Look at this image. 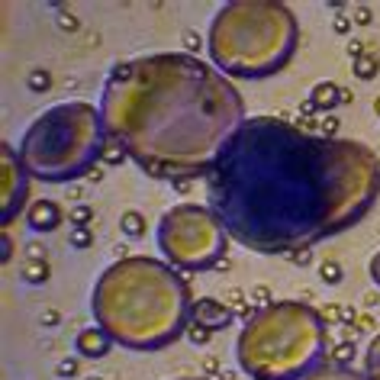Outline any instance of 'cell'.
<instances>
[{
  "mask_svg": "<svg viewBox=\"0 0 380 380\" xmlns=\"http://www.w3.org/2000/svg\"><path fill=\"white\" fill-rule=\"evenodd\" d=\"M348 30H351V23L345 17H335V32H348Z\"/></svg>",
  "mask_w": 380,
  "mask_h": 380,
  "instance_id": "cell-31",
  "label": "cell"
},
{
  "mask_svg": "<svg viewBox=\"0 0 380 380\" xmlns=\"http://www.w3.org/2000/svg\"><path fill=\"white\" fill-rule=\"evenodd\" d=\"M3 165H0V210H3V229L13 222V216L23 210L26 193H30V174L20 165V155L13 151V145H0Z\"/></svg>",
  "mask_w": 380,
  "mask_h": 380,
  "instance_id": "cell-8",
  "label": "cell"
},
{
  "mask_svg": "<svg viewBox=\"0 0 380 380\" xmlns=\"http://www.w3.org/2000/svg\"><path fill=\"white\" fill-rule=\"evenodd\" d=\"M158 249L174 271H207L229 249V232L210 207L178 203L158 222Z\"/></svg>",
  "mask_w": 380,
  "mask_h": 380,
  "instance_id": "cell-7",
  "label": "cell"
},
{
  "mask_svg": "<svg viewBox=\"0 0 380 380\" xmlns=\"http://www.w3.org/2000/svg\"><path fill=\"white\" fill-rule=\"evenodd\" d=\"M377 161L355 139L251 116L207 174L210 210L245 249L293 255L364 220L380 197Z\"/></svg>",
  "mask_w": 380,
  "mask_h": 380,
  "instance_id": "cell-1",
  "label": "cell"
},
{
  "mask_svg": "<svg viewBox=\"0 0 380 380\" xmlns=\"http://www.w3.org/2000/svg\"><path fill=\"white\" fill-rule=\"evenodd\" d=\"M319 277L326 280V284H339V280H341V268L335 264V261H326V264L319 268Z\"/></svg>",
  "mask_w": 380,
  "mask_h": 380,
  "instance_id": "cell-22",
  "label": "cell"
},
{
  "mask_svg": "<svg viewBox=\"0 0 380 380\" xmlns=\"http://www.w3.org/2000/svg\"><path fill=\"white\" fill-rule=\"evenodd\" d=\"M300 113H303V116H306V120H310V116H316V113H319V110H316V107H313V101H310V97H306V101L300 103Z\"/></svg>",
  "mask_w": 380,
  "mask_h": 380,
  "instance_id": "cell-30",
  "label": "cell"
},
{
  "mask_svg": "<svg viewBox=\"0 0 380 380\" xmlns=\"http://www.w3.org/2000/svg\"><path fill=\"white\" fill-rule=\"evenodd\" d=\"M78 374V361L68 358V361H61L59 364V377H74Z\"/></svg>",
  "mask_w": 380,
  "mask_h": 380,
  "instance_id": "cell-26",
  "label": "cell"
},
{
  "mask_svg": "<svg viewBox=\"0 0 380 380\" xmlns=\"http://www.w3.org/2000/svg\"><path fill=\"white\" fill-rule=\"evenodd\" d=\"M107 129L101 107L87 101L55 103L26 126L20 139V165L45 184H68L94 171L103 158Z\"/></svg>",
  "mask_w": 380,
  "mask_h": 380,
  "instance_id": "cell-6",
  "label": "cell"
},
{
  "mask_svg": "<svg viewBox=\"0 0 380 380\" xmlns=\"http://www.w3.org/2000/svg\"><path fill=\"white\" fill-rule=\"evenodd\" d=\"M26 222H30L32 232H55L65 222V213L55 200H36L26 213Z\"/></svg>",
  "mask_w": 380,
  "mask_h": 380,
  "instance_id": "cell-10",
  "label": "cell"
},
{
  "mask_svg": "<svg viewBox=\"0 0 380 380\" xmlns=\"http://www.w3.org/2000/svg\"><path fill=\"white\" fill-rule=\"evenodd\" d=\"M348 55H351V61L364 59V42H361V39H351L348 42Z\"/></svg>",
  "mask_w": 380,
  "mask_h": 380,
  "instance_id": "cell-27",
  "label": "cell"
},
{
  "mask_svg": "<svg viewBox=\"0 0 380 380\" xmlns=\"http://www.w3.org/2000/svg\"><path fill=\"white\" fill-rule=\"evenodd\" d=\"M303 380H370L364 370H355V368H335V364H319V368H313L310 374Z\"/></svg>",
  "mask_w": 380,
  "mask_h": 380,
  "instance_id": "cell-13",
  "label": "cell"
},
{
  "mask_svg": "<svg viewBox=\"0 0 380 380\" xmlns=\"http://www.w3.org/2000/svg\"><path fill=\"white\" fill-rule=\"evenodd\" d=\"M90 242H94V232H90L87 226H84V229H74V232H71V245H74V249H87Z\"/></svg>",
  "mask_w": 380,
  "mask_h": 380,
  "instance_id": "cell-23",
  "label": "cell"
},
{
  "mask_svg": "<svg viewBox=\"0 0 380 380\" xmlns=\"http://www.w3.org/2000/svg\"><path fill=\"white\" fill-rule=\"evenodd\" d=\"M129 158L126 155V149H123L120 142H113V139H107V145H103V165H123V161Z\"/></svg>",
  "mask_w": 380,
  "mask_h": 380,
  "instance_id": "cell-19",
  "label": "cell"
},
{
  "mask_svg": "<svg viewBox=\"0 0 380 380\" xmlns=\"http://www.w3.org/2000/svg\"><path fill=\"white\" fill-rule=\"evenodd\" d=\"M374 110H377V116H380V97H377V101H374Z\"/></svg>",
  "mask_w": 380,
  "mask_h": 380,
  "instance_id": "cell-33",
  "label": "cell"
},
{
  "mask_svg": "<svg viewBox=\"0 0 380 380\" xmlns=\"http://www.w3.org/2000/svg\"><path fill=\"white\" fill-rule=\"evenodd\" d=\"M364 374L370 380H380V332L368 341V351H364Z\"/></svg>",
  "mask_w": 380,
  "mask_h": 380,
  "instance_id": "cell-14",
  "label": "cell"
},
{
  "mask_svg": "<svg viewBox=\"0 0 380 380\" xmlns=\"http://www.w3.org/2000/svg\"><path fill=\"white\" fill-rule=\"evenodd\" d=\"M184 45H187V55H193V49H200V39H197L193 32H187V36H184Z\"/></svg>",
  "mask_w": 380,
  "mask_h": 380,
  "instance_id": "cell-29",
  "label": "cell"
},
{
  "mask_svg": "<svg viewBox=\"0 0 380 380\" xmlns=\"http://www.w3.org/2000/svg\"><path fill=\"white\" fill-rule=\"evenodd\" d=\"M210 335H213L210 329H203L200 322H193V319H190V326H187V339L193 341V345H207V339H210Z\"/></svg>",
  "mask_w": 380,
  "mask_h": 380,
  "instance_id": "cell-21",
  "label": "cell"
},
{
  "mask_svg": "<svg viewBox=\"0 0 380 380\" xmlns=\"http://www.w3.org/2000/svg\"><path fill=\"white\" fill-rule=\"evenodd\" d=\"M20 277L26 284H42V280L49 277V268H45V261H26L20 268Z\"/></svg>",
  "mask_w": 380,
  "mask_h": 380,
  "instance_id": "cell-17",
  "label": "cell"
},
{
  "mask_svg": "<svg viewBox=\"0 0 380 380\" xmlns=\"http://www.w3.org/2000/svg\"><path fill=\"white\" fill-rule=\"evenodd\" d=\"M310 101L319 113H332L341 103V87L339 84H332V81H319V84H313Z\"/></svg>",
  "mask_w": 380,
  "mask_h": 380,
  "instance_id": "cell-12",
  "label": "cell"
},
{
  "mask_svg": "<svg viewBox=\"0 0 380 380\" xmlns=\"http://www.w3.org/2000/svg\"><path fill=\"white\" fill-rule=\"evenodd\" d=\"M326 361L335 364V368H351V361H355V341H339V345L329 351Z\"/></svg>",
  "mask_w": 380,
  "mask_h": 380,
  "instance_id": "cell-16",
  "label": "cell"
},
{
  "mask_svg": "<svg viewBox=\"0 0 380 380\" xmlns=\"http://www.w3.org/2000/svg\"><path fill=\"white\" fill-rule=\"evenodd\" d=\"M190 287L168 261L120 258L103 271L90 310L113 341L132 351H158L178 341L190 326Z\"/></svg>",
  "mask_w": 380,
  "mask_h": 380,
  "instance_id": "cell-3",
  "label": "cell"
},
{
  "mask_svg": "<svg viewBox=\"0 0 380 380\" xmlns=\"http://www.w3.org/2000/svg\"><path fill=\"white\" fill-rule=\"evenodd\" d=\"M120 229L126 239H142V235H145V220H142V213H136V210L126 213L120 220Z\"/></svg>",
  "mask_w": 380,
  "mask_h": 380,
  "instance_id": "cell-15",
  "label": "cell"
},
{
  "mask_svg": "<svg viewBox=\"0 0 380 380\" xmlns=\"http://www.w3.org/2000/svg\"><path fill=\"white\" fill-rule=\"evenodd\" d=\"M300 23L280 0H232L210 23V59L226 78H271L293 59Z\"/></svg>",
  "mask_w": 380,
  "mask_h": 380,
  "instance_id": "cell-4",
  "label": "cell"
},
{
  "mask_svg": "<svg viewBox=\"0 0 380 380\" xmlns=\"http://www.w3.org/2000/svg\"><path fill=\"white\" fill-rule=\"evenodd\" d=\"M68 220L74 222V229H84V226H87V222L94 220V210H90V207H84V203H81V207H74V210L68 213Z\"/></svg>",
  "mask_w": 380,
  "mask_h": 380,
  "instance_id": "cell-20",
  "label": "cell"
},
{
  "mask_svg": "<svg viewBox=\"0 0 380 380\" xmlns=\"http://www.w3.org/2000/svg\"><path fill=\"white\" fill-rule=\"evenodd\" d=\"M74 345H78V351L84 355V358H103V355L113 348V339L101 329V326H94V329L78 332Z\"/></svg>",
  "mask_w": 380,
  "mask_h": 380,
  "instance_id": "cell-11",
  "label": "cell"
},
{
  "mask_svg": "<svg viewBox=\"0 0 380 380\" xmlns=\"http://www.w3.org/2000/svg\"><path fill=\"white\" fill-rule=\"evenodd\" d=\"M30 87L32 90H49V74H45V71H32V74H30Z\"/></svg>",
  "mask_w": 380,
  "mask_h": 380,
  "instance_id": "cell-24",
  "label": "cell"
},
{
  "mask_svg": "<svg viewBox=\"0 0 380 380\" xmlns=\"http://www.w3.org/2000/svg\"><path fill=\"white\" fill-rule=\"evenodd\" d=\"M335 132H339V120H335V116H326V120H322V136H329V139H339Z\"/></svg>",
  "mask_w": 380,
  "mask_h": 380,
  "instance_id": "cell-25",
  "label": "cell"
},
{
  "mask_svg": "<svg viewBox=\"0 0 380 380\" xmlns=\"http://www.w3.org/2000/svg\"><path fill=\"white\" fill-rule=\"evenodd\" d=\"M355 20H358V23H370V10H368V7H361V10L355 13Z\"/></svg>",
  "mask_w": 380,
  "mask_h": 380,
  "instance_id": "cell-32",
  "label": "cell"
},
{
  "mask_svg": "<svg viewBox=\"0 0 380 380\" xmlns=\"http://www.w3.org/2000/svg\"><path fill=\"white\" fill-rule=\"evenodd\" d=\"M377 178H380V161H377Z\"/></svg>",
  "mask_w": 380,
  "mask_h": 380,
  "instance_id": "cell-35",
  "label": "cell"
},
{
  "mask_svg": "<svg viewBox=\"0 0 380 380\" xmlns=\"http://www.w3.org/2000/svg\"><path fill=\"white\" fill-rule=\"evenodd\" d=\"M107 139L149 178H207L235 132L245 101L216 65L187 52H155L116 65L101 94Z\"/></svg>",
  "mask_w": 380,
  "mask_h": 380,
  "instance_id": "cell-2",
  "label": "cell"
},
{
  "mask_svg": "<svg viewBox=\"0 0 380 380\" xmlns=\"http://www.w3.org/2000/svg\"><path fill=\"white\" fill-rule=\"evenodd\" d=\"M184 380H203V377H184Z\"/></svg>",
  "mask_w": 380,
  "mask_h": 380,
  "instance_id": "cell-34",
  "label": "cell"
},
{
  "mask_svg": "<svg viewBox=\"0 0 380 380\" xmlns=\"http://www.w3.org/2000/svg\"><path fill=\"white\" fill-rule=\"evenodd\" d=\"M355 78H361V81H370V78H377V71H380V61H377V55H364V59H358L355 65Z\"/></svg>",
  "mask_w": 380,
  "mask_h": 380,
  "instance_id": "cell-18",
  "label": "cell"
},
{
  "mask_svg": "<svg viewBox=\"0 0 380 380\" xmlns=\"http://www.w3.org/2000/svg\"><path fill=\"white\" fill-rule=\"evenodd\" d=\"M190 319L200 322L203 329L216 332V329H226V326H229L232 313H229V306H222L220 300H213V297H200V300L190 306Z\"/></svg>",
  "mask_w": 380,
  "mask_h": 380,
  "instance_id": "cell-9",
  "label": "cell"
},
{
  "mask_svg": "<svg viewBox=\"0 0 380 380\" xmlns=\"http://www.w3.org/2000/svg\"><path fill=\"white\" fill-rule=\"evenodd\" d=\"M326 355V319L297 300L261 306L239 332L235 358L251 380H303Z\"/></svg>",
  "mask_w": 380,
  "mask_h": 380,
  "instance_id": "cell-5",
  "label": "cell"
},
{
  "mask_svg": "<svg viewBox=\"0 0 380 380\" xmlns=\"http://www.w3.org/2000/svg\"><path fill=\"white\" fill-rule=\"evenodd\" d=\"M370 280H374V284L380 287V251L374 255V258H370Z\"/></svg>",
  "mask_w": 380,
  "mask_h": 380,
  "instance_id": "cell-28",
  "label": "cell"
}]
</instances>
